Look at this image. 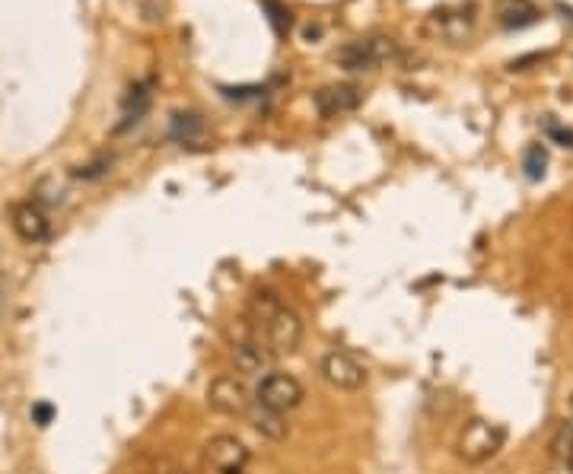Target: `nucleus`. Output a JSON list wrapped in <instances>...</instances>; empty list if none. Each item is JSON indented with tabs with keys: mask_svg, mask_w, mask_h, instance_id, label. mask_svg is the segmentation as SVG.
Masks as SVG:
<instances>
[{
	"mask_svg": "<svg viewBox=\"0 0 573 474\" xmlns=\"http://www.w3.org/2000/svg\"><path fill=\"white\" fill-rule=\"evenodd\" d=\"M172 474H188V471H172Z\"/></svg>",
	"mask_w": 573,
	"mask_h": 474,
	"instance_id": "obj_17",
	"label": "nucleus"
},
{
	"mask_svg": "<svg viewBox=\"0 0 573 474\" xmlns=\"http://www.w3.org/2000/svg\"><path fill=\"white\" fill-rule=\"evenodd\" d=\"M204 468L214 474H242L252 459L249 446L233 433H217L204 443Z\"/></svg>",
	"mask_w": 573,
	"mask_h": 474,
	"instance_id": "obj_4",
	"label": "nucleus"
},
{
	"mask_svg": "<svg viewBox=\"0 0 573 474\" xmlns=\"http://www.w3.org/2000/svg\"><path fill=\"white\" fill-rule=\"evenodd\" d=\"M262 331V338L274 357H290L297 354L303 344V319L297 309H290L287 303L277 306L262 325H255Z\"/></svg>",
	"mask_w": 573,
	"mask_h": 474,
	"instance_id": "obj_2",
	"label": "nucleus"
},
{
	"mask_svg": "<svg viewBox=\"0 0 573 474\" xmlns=\"http://www.w3.org/2000/svg\"><path fill=\"white\" fill-rule=\"evenodd\" d=\"M475 10H462V13H456V16H449V13H437V26H440V32L446 35L449 42H462L468 32H472V26H475V16H472Z\"/></svg>",
	"mask_w": 573,
	"mask_h": 474,
	"instance_id": "obj_13",
	"label": "nucleus"
},
{
	"mask_svg": "<svg viewBox=\"0 0 573 474\" xmlns=\"http://www.w3.org/2000/svg\"><path fill=\"white\" fill-rule=\"evenodd\" d=\"M207 405H211L217 414L223 417H246L252 408V395L246 389V382L233 373H223L217 379H211L207 385Z\"/></svg>",
	"mask_w": 573,
	"mask_h": 474,
	"instance_id": "obj_6",
	"label": "nucleus"
},
{
	"mask_svg": "<svg viewBox=\"0 0 573 474\" xmlns=\"http://www.w3.org/2000/svg\"><path fill=\"white\" fill-rule=\"evenodd\" d=\"M303 382L297 376H290V373H277L271 370L268 376H262V382H258V389H255V401L262 408L268 411H277V414H290V411H297L303 405Z\"/></svg>",
	"mask_w": 573,
	"mask_h": 474,
	"instance_id": "obj_3",
	"label": "nucleus"
},
{
	"mask_svg": "<svg viewBox=\"0 0 573 474\" xmlns=\"http://www.w3.org/2000/svg\"><path fill=\"white\" fill-rule=\"evenodd\" d=\"M503 440H507V430H503L500 424L475 417L462 427L459 440H456V452H459V459L468 465H484L503 449Z\"/></svg>",
	"mask_w": 573,
	"mask_h": 474,
	"instance_id": "obj_1",
	"label": "nucleus"
},
{
	"mask_svg": "<svg viewBox=\"0 0 573 474\" xmlns=\"http://www.w3.org/2000/svg\"><path fill=\"white\" fill-rule=\"evenodd\" d=\"M545 150L542 147H532L529 150V156H526V175H529V179H542V175H545Z\"/></svg>",
	"mask_w": 573,
	"mask_h": 474,
	"instance_id": "obj_14",
	"label": "nucleus"
},
{
	"mask_svg": "<svg viewBox=\"0 0 573 474\" xmlns=\"http://www.w3.org/2000/svg\"><path fill=\"white\" fill-rule=\"evenodd\" d=\"M360 102V93L354 86H328L316 96V109L322 112V118H338L344 112H354Z\"/></svg>",
	"mask_w": 573,
	"mask_h": 474,
	"instance_id": "obj_10",
	"label": "nucleus"
},
{
	"mask_svg": "<svg viewBox=\"0 0 573 474\" xmlns=\"http://www.w3.org/2000/svg\"><path fill=\"white\" fill-rule=\"evenodd\" d=\"M538 10L529 4V0H500L497 7V20L503 29H523L529 23H535Z\"/></svg>",
	"mask_w": 573,
	"mask_h": 474,
	"instance_id": "obj_12",
	"label": "nucleus"
},
{
	"mask_svg": "<svg viewBox=\"0 0 573 474\" xmlns=\"http://www.w3.org/2000/svg\"><path fill=\"white\" fill-rule=\"evenodd\" d=\"M51 420H55V408H51L48 401H36V405H32V424H36V427H48Z\"/></svg>",
	"mask_w": 573,
	"mask_h": 474,
	"instance_id": "obj_16",
	"label": "nucleus"
},
{
	"mask_svg": "<svg viewBox=\"0 0 573 474\" xmlns=\"http://www.w3.org/2000/svg\"><path fill=\"white\" fill-rule=\"evenodd\" d=\"M13 230L26 242H45L51 226L36 204H23V207H16V214H13Z\"/></svg>",
	"mask_w": 573,
	"mask_h": 474,
	"instance_id": "obj_11",
	"label": "nucleus"
},
{
	"mask_svg": "<svg viewBox=\"0 0 573 474\" xmlns=\"http://www.w3.org/2000/svg\"><path fill=\"white\" fill-rule=\"evenodd\" d=\"M249 424H252V430L258 433V436H265V440H271V443H284L287 436H290V424H287V414H277V411H268V408H262L255 401V405L249 408Z\"/></svg>",
	"mask_w": 573,
	"mask_h": 474,
	"instance_id": "obj_9",
	"label": "nucleus"
},
{
	"mask_svg": "<svg viewBox=\"0 0 573 474\" xmlns=\"http://www.w3.org/2000/svg\"><path fill=\"white\" fill-rule=\"evenodd\" d=\"M319 376L338 392H360L367 385V370L347 350H328L319 363Z\"/></svg>",
	"mask_w": 573,
	"mask_h": 474,
	"instance_id": "obj_7",
	"label": "nucleus"
},
{
	"mask_svg": "<svg viewBox=\"0 0 573 474\" xmlns=\"http://www.w3.org/2000/svg\"><path fill=\"white\" fill-rule=\"evenodd\" d=\"M233 360L242 373H271V363L274 354L268 350L262 331H258L252 322H242L239 325V335L233 338Z\"/></svg>",
	"mask_w": 573,
	"mask_h": 474,
	"instance_id": "obj_5",
	"label": "nucleus"
},
{
	"mask_svg": "<svg viewBox=\"0 0 573 474\" xmlns=\"http://www.w3.org/2000/svg\"><path fill=\"white\" fill-rule=\"evenodd\" d=\"M191 131H201V118L198 115H176V121H172V134L188 137Z\"/></svg>",
	"mask_w": 573,
	"mask_h": 474,
	"instance_id": "obj_15",
	"label": "nucleus"
},
{
	"mask_svg": "<svg viewBox=\"0 0 573 474\" xmlns=\"http://www.w3.org/2000/svg\"><path fill=\"white\" fill-rule=\"evenodd\" d=\"M392 51V42L386 45V39L376 42H351L338 51V61L344 70H373L379 61H386V55Z\"/></svg>",
	"mask_w": 573,
	"mask_h": 474,
	"instance_id": "obj_8",
	"label": "nucleus"
}]
</instances>
